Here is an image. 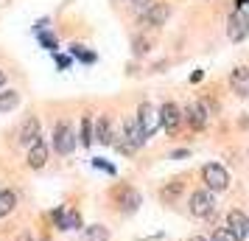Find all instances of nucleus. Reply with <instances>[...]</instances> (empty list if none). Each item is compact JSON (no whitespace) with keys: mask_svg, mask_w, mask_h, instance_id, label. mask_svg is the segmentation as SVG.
<instances>
[{"mask_svg":"<svg viewBox=\"0 0 249 241\" xmlns=\"http://www.w3.org/2000/svg\"><path fill=\"white\" fill-rule=\"evenodd\" d=\"M146 143V138H143V132H140V124H137V118H126L124 124V135L115 140V146L124 151V154H135L140 146Z\"/></svg>","mask_w":249,"mask_h":241,"instance_id":"f257e3e1","label":"nucleus"},{"mask_svg":"<svg viewBox=\"0 0 249 241\" xmlns=\"http://www.w3.org/2000/svg\"><path fill=\"white\" fill-rule=\"evenodd\" d=\"M188 210H191V216H196V219H210L215 213V196H213V191H207V188L193 191L191 202H188Z\"/></svg>","mask_w":249,"mask_h":241,"instance_id":"f03ea898","label":"nucleus"},{"mask_svg":"<svg viewBox=\"0 0 249 241\" xmlns=\"http://www.w3.org/2000/svg\"><path fill=\"white\" fill-rule=\"evenodd\" d=\"M53 149H56L62 157L73 154V149H76V132H73L70 124H65V121H59L56 129H53Z\"/></svg>","mask_w":249,"mask_h":241,"instance_id":"7ed1b4c3","label":"nucleus"},{"mask_svg":"<svg viewBox=\"0 0 249 241\" xmlns=\"http://www.w3.org/2000/svg\"><path fill=\"white\" fill-rule=\"evenodd\" d=\"M202 177H204L207 191H224L227 185H230V174H227V168L218 166V163H207L202 168Z\"/></svg>","mask_w":249,"mask_h":241,"instance_id":"20e7f679","label":"nucleus"},{"mask_svg":"<svg viewBox=\"0 0 249 241\" xmlns=\"http://www.w3.org/2000/svg\"><path fill=\"white\" fill-rule=\"evenodd\" d=\"M135 118H137L140 132H143V138L146 140L160 129V112H157V107H151V104H140V110H137Z\"/></svg>","mask_w":249,"mask_h":241,"instance_id":"39448f33","label":"nucleus"},{"mask_svg":"<svg viewBox=\"0 0 249 241\" xmlns=\"http://www.w3.org/2000/svg\"><path fill=\"white\" fill-rule=\"evenodd\" d=\"M227 37L232 42H241V39L249 37V14L247 12L235 9V12L230 14V20H227Z\"/></svg>","mask_w":249,"mask_h":241,"instance_id":"423d86ee","label":"nucleus"},{"mask_svg":"<svg viewBox=\"0 0 249 241\" xmlns=\"http://www.w3.org/2000/svg\"><path fill=\"white\" fill-rule=\"evenodd\" d=\"M112 196H115V202L121 205L124 213H135L137 207H140V202H143V196L137 194L132 185H118V188L112 191Z\"/></svg>","mask_w":249,"mask_h":241,"instance_id":"0eeeda50","label":"nucleus"},{"mask_svg":"<svg viewBox=\"0 0 249 241\" xmlns=\"http://www.w3.org/2000/svg\"><path fill=\"white\" fill-rule=\"evenodd\" d=\"M157 112H160V127L165 129L168 135H174V132L179 129V124H182V110L174 101H165Z\"/></svg>","mask_w":249,"mask_h":241,"instance_id":"6e6552de","label":"nucleus"},{"mask_svg":"<svg viewBox=\"0 0 249 241\" xmlns=\"http://www.w3.org/2000/svg\"><path fill=\"white\" fill-rule=\"evenodd\" d=\"M182 118H185L193 129H204V127H207V121H210V107H207L204 101H193V104L185 107Z\"/></svg>","mask_w":249,"mask_h":241,"instance_id":"1a4fd4ad","label":"nucleus"},{"mask_svg":"<svg viewBox=\"0 0 249 241\" xmlns=\"http://www.w3.org/2000/svg\"><path fill=\"white\" fill-rule=\"evenodd\" d=\"M168 3H151L146 12L140 14V23L148 25V28H157V25H165V20H168Z\"/></svg>","mask_w":249,"mask_h":241,"instance_id":"9d476101","label":"nucleus"},{"mask_svg":"<svg viewBox=\"0 0 249 241\" xmlns=\"http://www.w3.org/2000/svg\"><path fill=\"white\" fill-rule=\"evenodd\" d=\"M51 219H53V224H56L59 230H79V227H81V216H79V210L56 207V210L51 213Z\"/></svg>","mask_w":249,"mask_h":241,"instance_id":"9b49d317","label":"nucleus"},{"mask_svg":"<svg viewBox=\"0 0 249 241\" xmlns=\"http://www.w3.org/2000/svg\"><path fill=\"white\" fill-rule=\"evenodd\" d=\"M227 230H230L238 241H244L249 236V219L244 216L241 210H230V213H227Z\"/></svg>","mask_w":249,"mask_h":241,"instance_id":"f8f14e48","label":"nucleus"},{"mask_svg":"<svg viewBox=\"0 0 249 241\" xmlns=\"http://www.w3.org/2000/svg\"><path fill=\"white\" fill-rule=\"evenodd\" d=\"M42 138V135H39V121H36V118H25V124L23 127H20V143H23V146H34L36 140Z\"/></svg>","mask_w":249,"mask_h":241,"instance_id":"ddd939ff","label":"nucleus"},{"mask_svg":"<svg viewBox=\"0 0 249 241\" xmlns=\"http://www.w3.org/2000/svg\"><path fill=\"white\" fill-rule=\"evenodd\" d=\"M45 163H48V146L45 140L39 138L34 146H28V166L31 168H45Z\"/></svg>","mask_w":249,"mask_h":241,"instance_id":"4468645a","label":"nucleus"},{"mask_svg":"<svg viewBox=\"0 0 249 241\" xmlns=\"http://www.w3.org/2000/svg\"><path fill=\"white\" fill-rule=\"evenodd\" d=\"M230 84H232V90H235L241 98H249V68H235L232 70Z\"/></svg>","mask_w":249,"mask_h":241,"instance_id":"2eb2a0df","label":"nucleus"},{"mask_svg":"<svg viewBox=\"0 0 249 241\" xmlns=\"http://www.w3.org/2000/svg\"><path fill=\"white\" fill-rule=\"evenodd\" d=\"M92 132H95V140L104 143V146H112V143H115V132H112V124H109V118H107V115L98 118V124L92 127Z\"/></svg>","mask_w":249,"mask_h":241,"instance_id":"dca6fc26","label":"nucleus"},{"mask_svg":"<svg viewBox=\"0 0 249 241\" xmlns=\"http://www.w3.org/2000/svg\"><path fill=\"white\" fill-rule=\"evenodd\" d=\"M17 104H20V93L17 90H0V115L17 110Z\"/></svg>","mask_w":249,"mask_h":241,"instance_id":"f3484780","label":"nucleus"},{"mask_svg":"<svg viewBox=\"0 0 249 241\" xmlns=\"http://www.w3.org/2000/svg\"><path fill=\"white\" fill-rule=\"evenodd\" d=\"M14 207H17V196H14L12 191H6V188H3V191H0V219L9 216Z\"/></svg>","mask_w":249,"mask_h":241,"instance_id":"a211bd4d","label":"nucleus"},{"mask_svg":"<svg viewBox=\"0 0 249 241\" xmlns=\"http://www.w3.org/2000/svg\"><path fill=\"white\" fill-rule=\"evenodd\" d=\"M84 241H109V230L104 224H90L84 230Z\"/></svg>","mask_w":249,"mask_h":241,"instance_id":"6ab92c4d","label":"nucleus"},{"mask_svg":"<svg viewBox=\"0 0 249 241\" xmlns=\"http://www.w3.org/2000/svg\"><path fill=\"white\" fill-rule=\"evenodd\" d=\"M179 194H182V183H179V180H174V183H168L165 188H162V191H160V196H162L165 202H174V199H177Z\"/></svg>","mask_w":249,"mask_h":241,"instance_id":"aec40b11","label":"nucleus"},{"mask_svg":"<svg viewBox=\"0 0 249 241\" xmlns=\"http://www.w3.org/2000/svg\"><path fill=\"white\" fill-rule=\"evenodd\" d=\"M92 140H95V132H92V121L87 118V115H84V118H81V143H84V146H90Z\"/></svg>","mask_w":249,"mask_h":241,"instance_id":"412c9836","label":"nucleus"},{"mask_svg":"<svg viewBox=\"0 0 249 241\" xmlns=\"http://www.w3.org/2000/svg\"><path fill=\"white\" fill-rule=\"evenodd\" d=\"M70 54H73V56H79L84 65H92V62H95V54L87 51L84 45H70Z\"/></svg>","mask_w":249,"mask_h":241,"instance_id":"4be33fe9","label":"nucleus"},{"mask_svg":"<svg viewBox=\"0 0 249 241\" xmlns=\"http://www.w3.org/2000/svg\"><path fill=\"white\" fill-rule=\"evenodd\" d=\"M39 45L48 48V51H56L59 42H56V37H53V34H51V31L45 28V31H39Z\"/></svg>","mask_w":249,"mask_h":241,"instance_id":"5701e85b","label":"nucleus"},{"mask_svg":"<svg viewBox=\"0 0 249 241\" xmlns=\"http://www.w3.org/2000/svg\"><path fill=\"white\" fill-rule=\"evenodd\" d=\"M210 241H238V239H235V236H232L227 227H215L213 236H210Z\"/></svg>","mask_w":249,"mask_h":241,"instance_id":"b1692460","label":"nucleus"},{"mask_svg":"<svg viewBox=\"0 0 249 241\" xmlns=\"http://www.w3.org/2000/svg\"><path fill=\"white\" fill-rule=\"evenodd\" d=\"M132 45H135V54L140 56V54H148V45H151V42H148L146 37H137V39L132 42Z\"/></svg>","mask_w":249,"mask_h":241,"instance_id":"393cba45","label":"nucleus"},{"mask_svg":"<svg viewBox=\"0 0 249 241\" xmlns=\"http://www.w3.org/2000/svg\"><path fill=\"white\" fill-rule=\"evenodd\" d=\"M92 166H95V168H101V171H107V174H115V166H112V163H107V160H101V157H98V160H92Z\"/></svg>","mask_w":249,"mask_h":241,"instance_id":"a878e982","label":"nucleus"},{"mask_svg":"<svg viewBox=\"0 0 249 241\" xmlns=\"http://www.w3.org/2000/svg\"><path fill=\"white\" fill-rule=\"evenodd\" d=\"M70 65H73V59H70V56H65V54H56V68H59V70H68Z\"/></svg>","mask_w":249,"mask_h":241,"instance_id":"bb28decb","label":"nucleus"},{"mask_svg":"<svg viewBox=\"0 0 249 241\" xmlns=\"http://www.w3.org/2000/svg\"><path fill=\"white\" fill-rule=\"evenodd\" d=\"M171 157H174V160H179V157H188V149H179V151H174Z\"/></svg>","mask_w":249,"mask_h":241,"instance_id":"cd10ccee","label":"nucleus"},{"mask_svg":"<svg viewBox=\"0 0 249 241\" xmlns=\"http://www.w3.org/2000/svg\"><path fill=\"white\" fill-rule=\"evenodd\" d=\"M17 241H31V236H28V233H20V236H17Z\"/></svg>","mask_w":249,"mask_h":241,"instance_id":"c85d7f7f","label":"nucleus"},{"mask_svg":"<svg viewBox=\"0 0 249 241\" xmlns=\"http://www.w3.org/2000/svg\"><path fill=\"white\" fill-rule=\"evenodd\" d=\"M3 84H6V73L0 70V90H3Z\"/></svg>","mask_w":249,"mask_h":241,"instance_id":"c756f323","label":"nucleus"},{"mask_svg":"<svg viewBox=\"0 0 249 241\" xmlns=\"http://www.w3.org/2000/svg\"><path fill=\"white\" fill-rule=\"evenodd\" d=\"M188 241H207V239H204V236H191Z\"/></svg>","mask_w":249,"mask_h":241,"instance_id":"7c9ffc66","label":"nucleus"},{"mask_svg":"<svg viewBox=\"0 0 249 241\" xmlns=\"http://www.w3.org/2000/svg\"><path fill=\"white\" fill-rule=\"evenodd\" d=\"M42 241H51V239H42Z\"/></svg>","mask_w":249,"mask_h":241,"instance_id":"2f4dec72","label":"nucleus"}]
</instances>
